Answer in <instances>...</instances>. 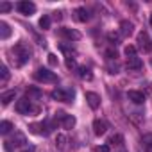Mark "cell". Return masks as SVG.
Instances as JSON below:
<instances>
[{
    "label": "cell",
    "mask_w": 152,
    "mask_h": 152,
    "mask_svg": "<svg viewBox=\"0 0 152 152\" xmlns=\"http://www.w3.org/2000/svg\"><path fill=\"white\" fill-rule=\"evenodd\" d=\"M61 122V125H63V129H72L73 125H75V116H72V115H66L64 111H57L56 113V122Z\"/></svg>",
    "instance_id": "obj_3"
},
{
    "label": "cell",
    "mask_w": 152,
    "mask_h": 152,
    "mask_svg": "<svg viewBox=\"0 0 152 152\" xmlns=\"http://www.w3.org/2000/svg\"><path fill=\"white\" fill-rule=\"evenodd\" d=\"M57 34H59L61 38L70 39V41H79V39H81V32H79V31H75V29H68V27H61V29L57 31Z\"/></svg>",
    "instance_id": "obj_6"
},
{
    "label": "cell",
    "mask_w": 152,
    "mask_h": 152,
    "mask_svg": "<svg viewBox=\"0 0 152 152\" xmlns=\"http://www.w3.org/2000/svg\"><path fill=\"white\" fill-rule=\"evenodd\" d=\"M27 95H29V99L32 100V99H38V97H41V91H39L38 88H29V90H27Z\"/></svg>",
    "instance_id": "obj_25"
},
{
    "label": "cell",
    "mask_w": 152,
    "mask_h": 152,
    "mask_svg": "<svg viewBox=\"0 0 152 152\" xmlns=\"http://www.w3.org/2000/svg\"><path fill=\"white\" fill-rule=\"evenodd\" d=\"M73 18L77 20V22H81V23H84V22L90 20V13H88L86 7H77V9L73 11Z\"/></svg>",
    "instance_id": "obj_9"
},
{
    "label": "cell",
    "mask_w": 152,
    "mask_h": 152,
    "mask_svg": "<svg viewBox=\"0 0 152 152\" xmlns=\"http://www.w3.org/2000/svg\"><path fill=\"white\" fill-rule=\"evenodd\" d=\"M11 36V29L6 22H0V39H7Z\"/></svg>",
    "instance_id": "obj_15"
},
{
    "label": "cell",
    "mask_w": 152,
    "mask_h": 152,
    "mask_svg": "<svg viewBox=\"0 0 152 152\" xmlns=\"http://www.w3.org/2000/svg\"><path fill=\"white\" fill-rule=\"evenodd\" d=\"M16 111H18L20 115H29V113L32 111L31 99H29V97H23V99H20V100L16 102Z\"/></svg>",
    "instance_id": "obj_8"
},
{
    "label": "cell",
    "mask_w": 152,
    "mask_h": 152,
    "mask_svg": "<svg viewBox=\"0 0 152 152\" xmlns=\"http://www.w3.org/2000/svg\"><path fill=\"white\" fill-rule=\"evenodd\" d=\"M50 95H52V99L57 100V102H72V99H73V91H72V90H61V88L54 90Z\"/></svg>",
    "instance_id": "obj_4"
},
{
    "label": "cell",
    "mask_w": 152,
    "mask_h": 152,
    "mask_svg": "<svg viewBox=\"0 0 152 152\" xmlns=\"http://www.w3.org/2000/svg\"><path fill=\"white\" fill-rule=\"evenodd\" d=\"M59 48H61V52H64V54H66V57H72V56L77 54V50H75V48H72V47H68V45H64V43H61V45H59Z\"/></svg>",
    "instance_id": "obj_21"
},
{
    "label": "cell",
    "mask_w": 152,
    "mask_h": 152,
    "mask_svg": "<svg viewBox=\"0 0 152 152\" xmlns=\"http://www.w3.org/2000/svg\"><path fill=\"white\" fill-rule=\"evenodd\" d=\"M86 102L90 104L91 109H97L100 106V97L95 93V91H86Z\"/></svg>",
    "instance_id": "obj_11"
},
{
    "label": "cell",
    "mask_w": 152,
    "mask_h": 152,
    "mask_svg": "<svg viewBox=\"0 0 152 152\" xmlns=\"http://www.w3.org/2000/svg\"><path fill=\"white\" fill-rule=\"evenodd\" d=\"M54 15H56V20H61V18H63V16H61V15H63L61 11H59V13H54Z\"/></svg>",
    "instance_id": "obj_35"
},
{
    "label": "cell",
    "mask_w": 152,
    "mask_h": 152,
    "mask_svg": "<svg viewBox=\"0 0 152 152\" xmlns=\"http://www.w3.org/2000/svg\"><path fill=\"white\" fill-rule=\"evenodd\" d=\"M66 68H75V59L73 57H66Z\"/></svg>",
    "instance_id": "obj_34"
},
{
    "label": "cell",
    "mask_w": 152,
    "mask_h": 152,
    "mask_svg": "<svg viewBox=\"0 0 152 152\" xmlns=\"http://www.w3.org/2000/svg\"><path fill=\"white\" fill-rule=\"evenodd\" d=\"M141 141L145 143V147L148 148V152H152V134H143Z\"/></svg>",
    "instance_id": "obj_24"
},
{
    "label": "cell",
    "mask_w": 152,
    "mask_h": 152,
    "mask_svg": "<svg viewBox=\"0 0 152 152\" xmlns=\"http://www.w3.org/2000/svg\"><path fill=\"white\" fill-rule=\"evenodd\" d=\"M109 73H118V63L115 61H109Z\"/></svg>",
    "instance_id": "obj_30"
},
{
    "label": "cell",
    "mask_w": 152,
    "mask_h": 152,
    "mask_svg": "<svg viewBox=\"0 0 152 152\" xmlns=\"http://www.w3.org/2000/svg\"><path fill=\"white\" fill-rule=\"evenodd\" d=\"M16 9H18L22 15H25V16H31V15H34V13H36V4L29 2V0H23V2H18Z\"/></svg>",
    "instance_id": "obj_7"
},
{
    "label": "cell",
    "mask_w": 152,
    "mask_h": 152,
    "mask_svg": "<svg viewBox=\"0 0 152 152\" xmlns=\"http://www.w3.org/2000/svg\"><path fill=\"white\" fill-rule=\"evenodd\" d=\"M79 77H81V79H88V81H91L93 75L90 73V68H86V66H79Z\"/></svg>",
    "instance_id": "obj_20"
},
{
    "label": "cell",
    "mask_w": 152,
    "mask_h": 152,
    "mask_svg": "<svg viewBox=\"0 0 152 152\" xmlns=\"http://www.w3.org/2000/svg\"><path fill=\"white\" fill-rule=\"evenodd\" d=\"M66 143H68V138H66L64 134H57V138H56V147L63 150V148L66 147Z\"/></svg>",
    "instance_id": "obj_19"
},
{
    "label": "cell",
    "mask_w": 152,
    "mask_h": 152,
    "mask_svg": "<svg viewBox=\"0 0 152 152\" xmlns=\"http://www.w3.org/2000/svg\"><path fill=\"white\" fill-rule=\"evenodd\" d=\"M107 39H109L113 45H118V41H120V36H118V34H115V32H109V34H107Z\"/></svg>",
    "instance_id": "obj_28"
},
{
    "label": "cell",
    "mask_w": 152,
    "mask_h": 152,
    "mask_svg": "<svg viewBox=\"0 0 152 152\" xmlns=\"http://www.w3.org/2000/svg\"><path fill=\"white\" fill-rule=\"evenodd\" d=\"M23 152H34V150H32V148H29V150H23Z\"/></svg>",
    "instance_id": "obj_36"
},
{
    "label": "cell",
    "mask_w": 152,
    "mask_h": 152,
    "mask_svg": "<svg viewBox=\"0 0 152 152\" xmlns=\"http://www.w3.org/2000/svg\"><path fill=\"white\" fill-rule=\"evenodd\" d=\"M150 23H152V15H150Z\"/></svg>",
    "instance_id": "obj_37"
},
{
    "label": "cell",
    "mask_w": 152,
    "mask_h": 152,
    "mask_svg": "<svg viewBox=\"0 0 152 152\" xmlns=\"http://www.w3.org/2000/svg\"><path fill=\"white\" fill-rule=\"evenodd\" d=\"M11 9V4L9 2H2V4H0V13H7Z\"/></svg>",
    "instance_id": "obj_32"
},
{
    "label": "cell",
    "mask_w": 152,
    "mask_h": 152,
    "mask_svg": "<svg viewBox=\"0 0 152 152\" xmlns=\"http://www.w3.org/2000/svg\"><path fill=\"white\" fill-rule=\"evenodd\" d=\"M138 47H140L145 54L152 52V39L148 38V34H147L145 31H141V32L138 34Z\"/></svg>",
    "instance_id": "obj_5"
},
{
    "label": "cell",
    "mask_w": 152,
    "mask_h": 152,
    "mask_svg": "<svg viewBox=\"0 0 152 152\" xmlns=\"http://www.w3.org/2000/svg\"><path fill=\"white\" fill-rule=\"evenodd\" d=\"M48 63H50V66H57V57H56V54H48Z\"/></svg>",
    "instance_id": "obj_33"
},
{
    "label": "cell",
    "mask_w": 152,
    "mask_h": 152,
    "mask_svg": "<svg viewBox=\"0 0 152 152\" xmlns=\"http://www.w3.org/2000/svg\"><path fill=\"white\" fill-rule=\"evenodd\" d=\"M11 129H13V124L7 122V120H4L2 124H0V134H9Z\"/></svg>",
    "instance_id": "obj_22"
},
{
    "label": "cell",
    "mask_w": 152,
    "mask_h": 152,
    "mask_svg": "<svg viewBox=\"0 0 152 152\" xmlns=\"http://www.w3.org/2000/svg\"><path fill=\"white\" fill-rule=\"evenodd\" d=\"M106 131H107V124H106L104 120H95V122H93V132H95L97 136L106 134Z\"/></svg>",
    "instance_id": "obj_13"
},
{
    "label": "cell",
    "mask_w": 152,
    "mask_h": 152,
    "mask_svg": "<svg viewBox=\"0 0 152 152\" xmlns=\"http://www.w3.org/2000/svg\"><path fill=\"white\" fill-rule=\"evenodd\" d=\"M9 143H13L15 147H22V145L25 143V136H23L22 132H16V134H15V138H13Z\"/></svg>",
    "instance_id": "obj_18"
},
{
    "label": "cell",
    "mask_w": 152,
    "mask_h": 152,
    "mask_svg": "<svg viewBox=\"0 0 152 152\" xmlns=\"http://www.w3.org/2000/svg\"><path fill=\"white\" fill-rule=\"evenodd\" d=\"M39 27L45 31V29H50V16H41V20H39Z\"/></svg>",
    "instance_id": "obj_26"
},
{
    "label": "cell",
    "mask_w": 152,
    "mask_h": 152,
    "mask_svg": "<svg viewBox=\"0 0 152 152\" xmlns=\"http://www.w3.org/2000/svg\"><path fill=\"white\" fill-rule=\"evenodd\" d=\"M9 81V70L6 64H2V68H0V84H6Z\"/></svg>",
    "instance_id": "obj_17"
},
{
    "label": "cell",
    "mask_w": 152,
    "mask_h": 152,
    "mask_svg": "<svg viewBox=\"0 0 152 152\" xmlns=\"http://www.w3.org/2000/svg\"><path fill=\"white\" fill-rule=\"evenodd\" d=\"M15 97H16V93H15V90H11V91H4L2 97H0V100H2L4 106H7L11 100H15Z\"/></svg>",
    "instance_id": "obj_16"
},
{
    "label": "cell",
    "mask_w": 152,
    "mask_h": 152,
    "mask_svg": "<svg viewBox=\"0 0 152 152\" xmlns=\"http://www.w3.org/2000/svg\"><path fill=\"white\" fill-rule=\"evenodd\" d=\"M127 99H129L131 102L138 104V106L145 102V95H143L141 91H136V90H131V91H127Z\"/></svg>",
    "instance_id": "obj_10"
},
{
    "label": "cell",
    "mask_w": 152,
    "mask_h": 152,
    "mask_svg": "<svg viewBox=\"0 0 152 152\" xmlns=\"http://www.w3.org/2000/svg\"><path fill=\"white\" fill-rule=\"evenodd\" d=\"M124 52H125L127 59H131V57H136V47H134V45H127Z\"/></svg>",
    "instance_id": "obj_23"
},
{
    "label": "cell",
    "mask_w": 152,
    "mask_h": 152,
    "mask_svg": "<svg viewBox=\"0 0 152 152\" xmlns=\"http://www.w3.org/2000/svg\"><path fill=\"white\" fill-rule=\"evenodd\" d=\"M106 56H107V59H109V61H116V57H118L116 50H113V48H109V50L106 52Z\"/></svg>",
    "instance_id": "obj_29"
},
{
    "label": "cell",
    "mask_w": 152,
    "mask_h": 152,
    "mask_svg": "<svg viewBox=\"0 0 152 152\" xmlns=\"http://www.w3.org/2000/svg\"><path fill=\"white\" fill-rule=\"evenodd\" d=\"M143 66V61L140 59V57H131V59H127V68L129 70H140Z\"/></svg>",
    "instance_id": "obj_14"
},
{
    "label": "cell",
    "mask_w": 152,
    "mask_h": 152,
    "mask_svg": "<svg viewBox=\"0 0 152 152\" xmlns=\"http://www.w3.org/2000/svg\"><path fill=\"white\" fill-rule=\"evenodd\" d=\"M93 152H109V145H99L93 148Z\"/></svg>",
    "instance_id": "obj_31"
},
{
    "label": "cell",
    "mask_w": 152,
    "mask_h": 152,
    "mask_svg": "<svg viewBox=\"0 0 152 152\" xmlns=\"http://www.w3.org/2000/svg\"><path fill=\"white\" fill-rule=\"evenodd\" d=\"M132 32H134V23L124 20V22L120 23V34H122V36H131Z\"/></svg>",
    "instance_id": "obj_12"
},
{
    "label": "cell",
    "mask_w": 152,
    "mask_h": 152,
    "mask_svg": "<svg viewBox=\"0 0 152 152\" xmlns=\"http://www.w3.org/2000/svg\"><path fill=\"white\" fill-rule=\"evenodd\" d=\"M122 141H124V136L122 134H113L109 138V143H115V145H122Z\"/></svg>",
    "instance_id": "obj_27"
},
{
    "label": "cell",
    "mask_w": 152,
    "mask_h": 152,
    "mask_svg": "<svg viewBox=\"0 0 152 152\" xmlns=\"http://www.w3.org/2000/svg\"><path fill=\"white\" fill-rule=\"evenodd\" d=\"M34 79L39 83H57V75L48 68H38L34 72Z\"/></svg>",
    "instance_id": "obj_2"
},
{
    "label": "cell",
    "mask_w": 152,
    "mask_h": 152,
    "mask_svg": "<svg viewBox=\"0 0 152 152\" xmlns=\"http://www.w3.org/2000/svg\"><path fill=\"white\" fill-rule=\"evenodd\" d=\"M11 54H13L15 64H16L18 68L23 66V64L31 59V48H29L25 43H16V45L11 48Z\"/></svg>",
    "instance_id": "obj_1"
}]
</instances>
